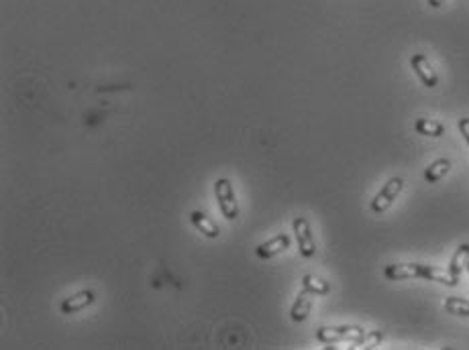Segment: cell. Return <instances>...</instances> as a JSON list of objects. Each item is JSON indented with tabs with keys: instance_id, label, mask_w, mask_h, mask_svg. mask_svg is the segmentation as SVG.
<instances>
[{
	"instance_id": "cell-1",
	"label": "cell",
	"mask_w": 469,
	"mask_h": 350,
	"mask_svg": "<svg viewBox=\"0 0 469 350\" xmlns=\"http://www.w3.org/2000/svg\"><path fill=\"white\" fill-rule=\"evenodd\" d=\"M368 332L359 326H323L316 330V338L325 344H335V342H355L359 344Z\"/></svg>"
},
{
	"instance_id": "cell-2",
	"label": "cell",
	"mask_w": 469,
	"mask_h": 350,
	"mask_svg": "<svg viewBox=\"0 0 469 350\" xmlns=\"http://www.w3.org/2000/svg\"><path fill=\"white\" fill-rule=\"evenodd\" d=\"M214 196H216V202H218V208L223 212V216L227 220H237L239 218V204H237V198H234V189L231 180L227 177H220L214 182Z\"/></svg>"
},
{
	"instance_id": "cell-3",
	"label": "cell",
	"mask_w": 469,
	"mask_h": 350,
	"mask_svg": "<svg viewBox=\"0 0 469 350\" xmlns=\"http://www.w3.org/2000/svg\"><path fill=\"white\" fill-rule=\"evenodd\" d=\"M292 231L296 234V245L300 249V255L304 258H312L316 255V245L312 238V228L304 216H296L292 220Z\"/></svg>"
},
{
	"instance_id": "cell-4",
	"label": "cell",
	"mask_w": 469,
	"mask_h": 350,
	"mask_svg": "<svg viewBox=\"0 0 469 350\" xmlns=\"http://www.w3.org/2000/svg\"><path fill=\"white\" fill-rule=\"evenodd\" d=\"M402 187H404L402 177H392L386 186L379 189V194L375 196L374 200H372V212H375V214H384V212L388 210V208L396 202V198L400 196Z\"/></svg>"
},
{
	"instance_id": "cell-5",
	"label": "cell",
	"mask_w": 469,
	"mask_h": 350,
	"mask_svg": "<svg viewBox=\"0 0 469 350\" xmlns=\"http://www.w3.org/2000/svg\"><path fill=\"white\" fill-rule=\"evenodd\" d=\"M410 66L426 88H437L439 86V75H437V71L433 70V66H430V61L424 53H414L410 57Z\"/></svg>"
},
{
	"instance_id": "cell-6",
	"label": "cell",
	"mask_w": 469,
	"mask_h": 350,
	"mask_svg": "<svg viewBox=\"0 0 469 350\" xmlns=\"http://www.w3.org/2000/svg\"><path fill=\"white\" fill-rule=\"evenodd\" d=\"M384 277L388 281L412 279L422 277V263H398V265H388L384 269Z\"/></svg>"
},
{
	"instance_id": "cell-7",
	"label": "cell",
	"mask_w": 469,
	"mask_h": 350,
	"mask_svg": "<svg viewBox=\"0 0 469 350\" xmlns=\"http://www.w3.org/2000/svg\"><path fill=\"white\" fill-rule=\"evenodd\" d=\"M290 245H292V238L288 234H278V236L261 242L255 249V253H258L259 258H272L276 257V255H280L281 251L290 249Z\"/></svg>"
},
{
	"instance_id": "cell-8",
	"label": "cell",
	"mask_w": 469,
	"mask_h": 350,
	"mask_svg": "<svg viewBox=\"0 0 469 350\" xmlns=\"http://www.w3.org/2000/svg\"><path fill=\"white\" fill-rule=\"evenodd\" d=\"M312 302H314V293L306 291L304 287H302V291L296 296V302H294L292 309H290V318L294 322H304L306 318H308V314H310V309H312Z\"/></svg>"
},
{
	"instance_id": "cell-9",
	"label": "cell",
	"mask_w": 469,
	"mask_h": 350,
	"mask_svg": "<svg viewBox=\"0 0 469 350\" xmlns=\"http://www.w3.org/2000/svg\"><path fill=\"white\" fill-rule=\"evenodd\" d=\"M94 300H96V296H94V291H90V289L80 291V293H76V296H71V298L62 302V314H76V312L92 305Z\"/></svg>"
},
{
	"instance_id": "cell-10",
	"label": "cell",
	"mask_w": 469,
	"mask_h": 350,
	"mask_svg": "<svg viewBox=\"0 0 469 350\" xmlns=\"http://www.w3.org/2000/svg\"><path fill=\"white\" fill-rule=\"evenodd\" d=\"M190 220H192V224L198 228V233H202L206 238H218V234H220V228L212 222L211 218L206 216V214H202V212L194 210L190 214Z\"/></svg>"
},
{
	"instance_id": "cell-11",
	"label": "cell",
	"mask_w": 469,
	"mask_h": 350,
	"mask_svg": "<svg viewBox=\"0 0 469 350\" xmlns=\"http://www.w3.org/2000/svg\"><path fill=\"white\" fill-rule=\"evenodd\" d=\"M468 263H469V245H459V249L455 251V255L451 257V263H449V273L455 277V279L459 281L461 277V273H463V269H468Z\"/></svg>"
},
{
	"instance_id": "cell-12",
	"label": "cell",
	"mask_w": 469,
	"mask_h": 350,
	"mask_svg": "<svg viewBox=\"0 0 469 350\" xmlns=\"http://www.w3.org/2000/svg\"><path fill=\"white\" fill-rule=\"evenodd\" d=\"M414 131L422 137H435V139L445 135V126L439 120H433V118H419L414 122Z\"/></svg>"
},
{
	"instance_id": "cell-13",
	"label": "cell",
	"mask_w": 469,
	"mask_h": 350,
	"mask_svg": "<svg viewBox=\"0 0 469 350\" xmlns=\"http://www.w3.org/2000/svg\"><path fill=\"white\" fill-rule=\"evenodd\" d=\"M451 169V161L449 159H437L424 169V180L426 184H437L439 180H443Z\"/></svg>"
},
{
	"instance_id": "cell-14",
	"label": "cell",
	"mask_w": 469,
	"mask_h": 350,
	"mask_svg": "<svg viewBox=\"0 0 469 350\" xmlns=\"http://www.w3.org/2000/svg\"><path fill=\"white\" fill-rule=\"evenodd\" d=\"M302 287H304L306 291L314 293V296H327L328 291H330L328 281L321 279V277H316V275H304V277H302Z\"/></svg>"
},
{
	"instance_id": "cell-15",
	"label": "cell",
	"mask_w": 469,
	"mask_h": 350,
	"mask_svg": "<svg viewBox=\"0 0 469 350\" xmlns=\"http://www.w3.org/2000/svg\"><path fill=\"white\" fill-rule=\"evenodd\" d=\"M445 309L453 316H465L469 318V302L463 298H447Z\"/></svg>"
},
{
	"instance_id": "cell-16",
	"label": "cell",
	"mask_w": 469,
	"mask_h": 350,
	"mask_svg": "<svg viewBox=\"0 0 469 350\" xmlns=\"http://www.w3.org/2000/svg\"><path fill=\"white\" fill-rule=\"evenodd\" d=\"M382 338H384V334H382V332H370V334H368V336H365V338H363L359 344H363L365 349H374V347H377V342H379Z\"/></svg>"
},
{
	"instance_id": "cell-17",
	"label": "cell",
	"mask_w": 469,
	"mask_h": 350,
	"mask_svg": "<svg viewBox=\"0 0 469 350\" xmlns=\"http://www.w3.org/2000/svg\"><path fill=\"white\" fill-rule=\"evenodd\" d=\"M457 126H459V133L463 135V139L468 140L469 145V118H459Z\"/></svg>"
},
{
	"instance_id": "cell-18",
	"label": "cell",
	"mask_w": 469,
	"mask_h": 350,
	"mask_svg": "<svg viewBox=\"0 0 469 350\" xmlns=\"http://www.w3.org/2000/svg\"><path fill=\"white\" fill-rule=\"evenodd\" d=\"M426 2H428V4H430L433 8H441L445 0H426Z\"/></svg>"
},
{
	"instance_id": "cell-19",
	"label": "cell",
	"mask_w": 469,
	"mask_h": 350,
	"mask_svg": "<svg viewBox=\"0 0 469 350\" xmlns=\"http://www.w3.org/2000/svg\"><path fill=\"white\" fill-rule=\"evenodd\" d=\"M468 273H469V263H468Z\"/></svg>"
}]
</instances>
